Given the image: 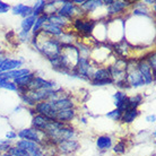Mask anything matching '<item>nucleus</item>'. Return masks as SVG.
I'll return each instance as SVG.
<instances>
[{
    "mask_svg": "<svg viewBox=\"0 0 156 156\" xmlns=\"http://www.w3.org/2000/svg\"><path fill=\"white\" fill-rule=\"evenodd\" d=\"M34 76H35V75L30 73V74L25 75V76H23V77H20V78H17V79H15L12 83H14L17 87H25V88H26V86L30 84V82L33 79Z\"/></svg>",
    "mask_w": 156,
    "mask_h": 156,
    "instance_id": "cd10ccee",
    "label": "nucleus"
},
{
    "mask_svg": "<svg viewBox=\"0 0 156 156\" xmlns=\"http://www.w3.org/2000/svg\"><path fill=\"white\" fill-rule=\"evenodd\" d=\"M121 115H122V111L119 109H115L113 111H110L106 113V117L110 118V119H112L114 121H120L121 119Z\"/></svg>",
    "mask_w": 156,
    "mask_h": 156,
    "instance_id": "72a5a7b5",
    "label": "nucleus"
},
{
    "mask_svg": "<svg viewBox=\"0 0 156 156\" xmlns=\"http://www.w3.org/2000/svg\"><path fill=\"white\" fill-rule=\"evenodd\" d=\"M32 42L35 49H37L49 60L58 58L60 55L62 44L59 42L58 39L49 35L44 31H40L39 33L34 34Z\"/></svg>",
    "mask_w": 156,
    "mask_h": 156,
    "instance_id": "f257e3e1",
    "label": "nucleus"
},
{
    "mask_svg": "<svg viewBox=\"0 0 156 156\" xmlns=\"http://www.w3.org/2000/svg\"><path fill=\"white\" fill-rule=\"evenodd\" d=\"M51 121H52V119L43 117L41 114H35V117L33 118V121H32V126H33V128L37 129V130L44 131V129L48 126V123L51 122Z\"/></svg>",
    "mask_w": 156,
    "mask_h": 156,
    "instance_id": "aec40b11",
    "label": "nucleus"
},
{
    "mask_svg": "<svg viewBox=\"0 0 156 156\" xmlns=\"http://www.w3.org/2000/svg\"><path fill=\"white\" fill-rule=\"evenodd\" d=\"M10 5L5 2V1H0V14H5L10 9Z\"/></svg>",
    "mask_w": 156,
    "mask_h": 156,
    "instance_id": "4c0bfd02",
    "label": "nucleus"
},
{
    "mask_svg": "<svg viewBox=\"0 0 156 156\" xmlns=\"http://www.w3.org/2000/svg\"><path fill=\"white\" fill-rule=\"evenodd\" d=\"M109 84H113L112 78L103 79V80H92V85L93 86H104V85H109Z\"/></svg>",
    "mask_w": 156,
    "mask_h": 156,
    "instance_id": "e433bc0d",
    "label": "nucleus"
},
{
    "mask_svg": "<svg viewBox=\"0 0 156 156\" xmlns=\"http://www.w3.org/2000/svg\"><path fill=\"white\" fill-rule=\"evenodd\" d=\"M30 73H31V71H30V69H27V68H23V69H15V70L6 71V73L0 74V78L6 79V80H9V79L15 80V79H17V78L23 77V76L30 74Z\"/></svg>",
    "mask_w": 156,
    "mask_h": 156,
    "instance_id": "f3484780",
    "label": "nucleus"
},
{
    "mask_svg": "<svg viewBox=\"0 0 156 156\" xmlns=\"http://www.w3.org/2000/svg\"><path fill=\"white\" fill-rule=\"evenodd\" d=\"M47 20H48V15H45V14H42L41 16L36 17L34 26H33V28H32V31H33V35L36 34V33H39L40 31H42L43 26H44V24L47 23Z\"/></svg>",
    "mask_w": 156,
    "mask_h": 156,
    "instance_id": "bb28decb",
    "label": "nucleus"
},
{
    "mask_svg": "<svg viewBox=\"0 0 156 156\" xmlns=\"http://www.w3.org/2000/svg\"><path fill=\"white\" fill-rule=\"evenodd\" d=\"M4 59H5V57H0V65H1V62L4 61Z\"/></svg>",
    "mask_w": 156,
    "mask_h": 156,
    "instance_id": "37998d69",
    "label": "nucleus"
},
{
    "mask_svg": "<svg viewBox=\"0 0 156 156\" xmlns=\"http://www.w3.org/2000/svg\"><path fill=\"white\" fill-rule=\"evenodd\" d=\"M1 156H12V155L8 154V153H4V154H1Z\"/></svg>",
    "mask_w": 156,
    "mask_h": 156,
    "instance_id": "79ce46f5",
    "label": "nucleus"
},
{
    "mask_svg": "<svg viewBox=\"0 0 156 156\" xmlns=\"http://www.w3.org/2000/svg\"><path fill=\"white\" fill-rule=\"evenodd\" d=\"M138 114H139L138 109H131V108H129V109H127L126 111L122 112L120 121L122 123H131L138 117Z\"/></svg>",
    "mask_w": 156,
    "mask_h": 156,
    "instance_id": "412c9836",
    "label": "nucleus"
},
{
    "mask_svg": "<svg viewBox=\"0 0 156 156\" xmlns=\"http://www.w3.org/2000/svg\"><path fill=\"white\" fill-rule=\"evenodd\" d=\"M34 109H35L37 114H41L43 117L52 119V120L55 119L57 111H55V109L53 108V105H52V103L50 101H43L40 102V103H36Z\"/></svg>",
    "mask_w": 156,
    "mask_h": 156,
    "instance_id": "0eeeda50",
    "label": "nucleus"
},
{
    "mask_svg": "<svg viewBox=\"0 0 156 156\" xmlns=\"http://www.w3.org/2000/svg\"><path fill=\"white\" fill-rule=\"evenodd\" d=\"M0 88H6V90H17V86L10 80H6V79L0 78Z\"/></svg>",
    "mask_w": 156,
    "mask_h": 156,
    "instance_id": "473e14b6",
    "label": "nucleus"
},
{
    "mask_svg": "<svg viewBox=\"0 0 156 156\" xmlns=\"http://www.w3.org/2000/svg\"><path fill=\"white\" fill-rule=\"evenodd\" d=\"M76 117V110L75 109H67V110H60L57 111V115H55V121L62 122V123H68Z\"/></svg>",
    "mask_w": 156,
    "mask_h": 156,
    "instance_id": "2eb2a0df",
    "label": "nucleus"
},
{
    "mask_svg": "<svg viewBox=\"0 0 156 156\" xmlns=\"http://www.w3.org/2000/svg\"><path fill=\"white\" fill-rule=\"evenodd\" d=\"M22 65H23V62L20 60L5 58L4 61L0 65V74L6 73V71H12V70H15V69H20V67H22Z\"/></svg>",
    "mask_w": 156,
    "mask_h": 156,
    "instance_id": "ddd939ff",
    "label": "nucleus"
},
{
    "mask_svg": "<svg viewBox=\"0 0 156 156\" xmlns=\"http://www.w3.org/2000/svg\"><path fill=\"white\" fill-rule=\"evenodd\" d=\"M20 39L23 40V41H25L26 39H28V32H20Z\"/></svg>",
    "mask_w": 156,
    "mask_h": 156,
    "instance_id": "ea45409f",
    "label": "nucleus"
},
{
    "mask_svg": "<svg viewBox=\"0 0 156 156\" xmlns=\"http://www.w3.org/2000/svg\"><path fill=\"white\" fill-rule=\"evenodd\" d=\"M8 154H10L12 156H31L30 153H27L25 149L17 147V146H10V148L8 151Z\"/></svg>",
    "mask_w": 156,
    "mask_h": 156,
    "instance_id": "2f4dec72",
    "label": "nucleus"
},
{
    "mask_svg": "<svg viewBox=\"0 0 156 156\" xmlns=\"http://www.w3.org/2000/svg\"><path fill=\"white\" fill-rule=\"evenodd\" d=\"M35 20L36 17H34V16H28V17H25L23 20V22H22V28H23L24 32H30L33 28V26H34V23H35Z\"/></svg>",
    "mask_w": 156,
    "mask_h": 156,
    "instance_id": "c85d7f7f",
    "label": "nucleus"
},
{
    "mask_svg": "<svg viewBox=\"0 0 156 156\" xmlns=\"http://www.w3.org/2000/svg\"><path fill=\"white\" fill-rule=\"evenodd\" d=\"M55 156H57V155H55Z\"/></svg>",
    "mask_w": 156,
    "mask_h": 156,
    "instance_id": "a18cd8bd",
    "label": "nucleus"
},
{
    "mask_svg": "<svg viewBox=\"0 0 156 156\" xmlns=\"http://www.w3.org/2000/svg\"><path fill=\"white\" fill-rule=\"evenodd\" d=\"M52 103L53 108L55 111H60V110H67V109H74L75 103L68 96H59L55 101H50Z\"/></svg>",
    "mask_w": 156,
    "mask_h": 156,
    "instance_id": "9b49d317",
    "label": "nucleus"
},
{
    "mask_svg": "<svg viewBox=\"0 0 156 156\" xmlns=\"http://www.w3.org/2000/svg\"><path fill=\"white\" fill-rule=\"evenodd\" d=\"M80 59V52L74 44H62L61 52L58 58L50 60L53 68L61 71L76 70Z\"/></svg>",
    "mask_w": 156,
    "mask_h": 156,
    "instance_id": "f03ea898",
    "label": "nucleus"
},
{
    "mask_svg": "<svg viewBox=\"0 0 156 156\" xmlns=\"http://www.w3.org/2000/svg\"><path fill=\"white\" fill-rule=\"evenodd\" d=\"M128 103H129V108L131 109H138V106L143 103V96L140 94H136L133 96H130L128 98Z\"/></svg>",
    "mask_w": 156,
    "mask_h": 156,
    "instance_id": "c756f323",
    "label": "nucleus"
},
{
    "mask_svg": "<svg viewBox=\"0 0 156 156\" xmlns=\"http://www.w3.org/2000/svg\"><path fill=\"white\" fill-rule=\"evenodd\" d=\"M16 146L20 147V148L25 149V151H26L27 153H30V154L42 151V146H41V145L36 144V143H33V141L24 140V139H20V140L17 141Z\"/></svg>",
    "mask_w": 156,
    "mask_h": 156,
    "instance_id": "dca6fc26",
    "label": "nucleus"
},
{
    "mask_svg": "<svg viewBox=\"0 0 156 156\" xmlns=\"http://www.w3.org/2000/svg\"><path fill=\"white\" fill-rule=\"evenodd\" d=\"M109 78H111V75L108 68L95 69V71L92 75V80H103V79H109Z\"/></svg>",
    "mask_w": 156,
    "mask_h": 156,
    "instance_id": "a878e982",
    "label": "nucleus"
},
{
    "mask_svg": "<svg viewBox=\"0 0 156 156\" xmlns=\"http://www.w3.org/2000/svg\"><path fill=\"white\" fill-rule=\"evenodd\" d=\"M114 98V105L117 106V109L121 110L122 112L129 109V103H128V96L127 94L123 92H117L113 95Z\"/></svg>",
    "mask_w": 156,
    "mask_h": 156,
    "instance_id": "4468645a",
    "label": "nucleus"
},
{
    "mask_svg": "<svg viewBox=\"0 0 156 156\" xmlns=\"http://www.w3.org/2000/svg\"><path fill=\"white\" fill-rule=\"evenodd\" d=\"M136 66H137V69L139 70V73H140L143 78H144L145 85L152 84L153 80H154L155 75L152 73V69H151V67L148 66V63L146 62L145 60H141V61H139L138 63H136Z\"/></svg>",
    "mask_w": 156,
    "mask_h": 156,
    "instance_id": "9d476101",
    "label": "nucleus"
},
{
    "mask_svg": "<svg viewBox=\"0 0 156 156\" xmlns=\"http://www.w3.org/2000/svg\"><path fill=\"white\" fill-rule=\"evenodd\" d=\"M78 148H79V144L75 139L62 141V143L57 145V151L59 153H62V154H71V153L76 152Z\"/></svg>",
    "mask_w": 156,
    "mask_h": 156,
    "instance_id": "f8f14e48",
    "label": "nucleus"
},
{
    "mask_svg": "<svg viewBox=\"0 0 156 156\" xmlns=\"http://www.w3.org/2000/svg\"><path fill=\"white\" fill-rule=\"evenodd\" d=\"M146 121H148V122H155V115H154V114H152V115L146 117Z\"/></svg>",
    "mask_w": 156,
    "mask_h": 156,
    "instance_id": "a19ab883",
    "label": "nucleus"
},
{
    "mask_svg": "<svg viewBox=\"0 0 156 156\" xmlns=\"http://www.w3.org/2000/svg\"><path fill=\"white\" fill-rule=\"evenodd\" d=\"M45 5H47V1H37L35 2L34 7H33V16L34 17H39L42 14H44V9H45Z\"/></svg>",
    "mask_w": 156,
    "mask_h": 156,
    "instance_id": "7c9ffc66",
    "label": "nucleus"
},
{
    "mask_svg": "<svg viewBox=\"0 0 156 156\" xmlns=\"http://www.w3.org/2000/svg\"><path fill=\"white\" fill-rule=\"evenodd\" d=\"M74 27L82 34H90L95 27V20L85 18L84 16L77 17L74 20Z\"/></svg>",
    "mask_w": 156,
    "mask_h": 156,
    "instance_id": "423d86ee",
    "label": "nucleus"
},
{
    "mask_svg": "<svg viewBox=\"0 0 156 156\" xmlns=\"http://www.w3.org/2000/svg\"><path fill=\"white\" fill-rule=\"evenodd\" d=\"M42 31H44L45 33H48L49 35L51 36H60L63 34V31L61 27H59L57 25H53V24H50V23H45L44 24V26H43Z\"/></svg>",
    "mask_w": 156,
    "mask_h": 156,
    "instance_id": "393cba45",
    "label": "nucleus"
},
{
    "mask_svg": "<svg viewBox=\"0 0 156 156\" xmlns=\"http://www.w3.org/2000/svg\"><path fill=\"white\" fill-rule=\"evenodd\" d=\"M145 2H147V4H155V1H145Z\"/></svg>",
    "mask_w": 156,
    "mask_h": 156,
    "instance_id": "c03bdc74",
    "label": "nucleus"
},
{
    "mask_svg": "<svg viewBox=\"0 0 156 156\" xmlns=\"http://www.w3.org/2000/svg\"><path fill=\"white\" fill-rule=\"evenodd\" d=\"M62 6L57 10V14L61 16L66 20H71V18H77L80 17L78 12L80 10V8L73 4V1H62Z\"/></svg>",
    "mask_w": 156,
    "mask_h": 156,
    "instance_id": "39448f33",
    "label": "nucleus"
},
{
    "mask_svg": "<svg viewBox=\"0 0 156 156\" xmlns=\"http://www.w3.org/2000/svg\"><path fill=\"white\" fill-rule=\"evenodd\" d=\"M12 10L14 15H20V16H23L24 18L33 15V7L27 6V5H24V4L15 5L14 7H12Z\"/></svg>",
    "mask_w": 156,
    "mask_h": 156,
    "instance_id": "6ab92c4d",
    "label": "nucleus"
},
{
    "mask_svg": "<svg viewBox=\"0 0 156 156\" xmlns=\"http://www.w3.org/2000/svg\"><path fill=\"white\" fill-rule=\"evenodd\" d=\"M126 80L128 83L129 87H140L145 85L144 78L137 69V66L133 67L128 65L127 67V71H126Z\"/></svg>",
    "mask_w": 156,
    "mask_h": 156,
    "instance_id": "20e7f679",
    "label": "nucleus"
},
{
    "mask_svg": "<svg viewBox=\"0 0 156 156\" xmlns=\"http://www.w3.org/2000/svg\"><path fill=\"white\" fill-rule=\"evenodd\" d=\"M55 84L52 82L45 80L41 77H36L34 76L30 84L26 86L27 90H53Z\"/></svg>",
    "mask_w": 156,
    "mask_h": 156,
    "instance_id": "6e6552de",
    "label": "nucleus"
},
{
    "mask_svg": "<svg viewBox=\"0 0 156 156\" xmlns=\"http://www.w3.org/2000/svg\"><path fill=\"white\" fill-rule=\"evenodd\" d=\"M68 22H69V20H66V18H63V17H61V16H59L57 12H55V14L48 15L47 23L57 25V26H59V27H61V28L66 27L67 25H68Z\"/></svg>",
    "mask_w": 156,
    "mask_h": 156,
    "instance_id": "5701e85b",
    "label": "nucleus"
},
{
    "mask_svg": "<svg viewBox=\"0 0 156 156\" xmlns=\"http://www.w3.org/2000/svg\"><path fill=\"white\" fill-rule=\"evenodd\" d=\"M17 136L20 137V139L33 141V143H36V144L41 145V146L48 141L45 133H44V131H41V130H37V129H35V128L23 129V130L18 131Z\"/></svg>",
    "mask_w": 156,
    "mask_h": 156,
    "instance_id": "7ed1b4c3",
    "label": "nucleus"
},
{
    "mask_svg": "<svg viewBox=\"0 0 156 156\" xmlns=\"http://www.w3.org/2000/svg\"><path fill=\"white\" fill-rule=\"evenodd\" d=\"M6 137H7V139L8 140H12V139H15L16 137H17V133H15V131H8L7 135H6Z\"/></svg>",
    "mask_w": 156,
    "mask_h": 156,
    "instance_id": "58836bf2",
    "label": "nucleus"
},
{
    "mask_svg": "<svg viewBox=\"0 0 156 156\" xmlns=\"http://www.w3.org/2000/svg\"><path fill=\"white\" fill-rule=\"evenodd\" d=\"M102 6H103L102 0H90V1H85L80 6V10H83L86 14H90V12H94L96 8H100Z\"/></svg>",
    "mask_w": 156,
    "mask_h": 156,
    "instance_id": "4be33fe9",
    "label": "nucleus"
},
{
    "mask_svg": "<svg viewBox=\"0 0 156 156\" xmlns=\"http://www.w3.org/2000/svg\"><path fill=\"white\" fill-rule=\"evenodd\" d=\"M75 71L79 76H84L86 78H92V75L95 71V69L90 63V59L87 58V57H80L79 62L77 65V68H76Z\"/></svg>",
    "mask_w": 156,
    "mask_h": 156,
    "instance_id": "1a4fd4ad",
    "label": "nucleus"
},
{
    "mask_svg": "<svg viewBox=\"0 0 156 156\" xmlns=\"http://www.w3.org/2000/svg\"><path fill=\"white\" fill-rule=\"evenodd\" d=\"M10 140H2L0 141V153L4 154V153H8L9 148H10Z\"/></svg>",
    "mask_w": 156,
    "mask_h": 156,
    "instance_id": "c9c22d12",
    "label": "nucleus"
},
{
    "mask_svg": "<svg viewBox=\"0 0 156 156\" xmlns=\"http://www.w3.org/2000/svg\"><path fill=\"white\" fill-rule=\"evenodd\" d=\"M129 2L128 1H112L111 4L108 6V12H109L110 15H118V14H120L125 10L126 8L129 6Z\"/></svg>",
    "mask_w": 156,
    "mask_h": 156,
    "instance_id": "a211bd4d",
    "label": "nucleus"
},
{
    "mask_svg": "<svg viewBox=\"0 0 156 156\" xmlns=\"http://www.w3.org/2000/svg\"><path fill=\"white\" fill-rule=\"evenodd\" d=\"M126 149H127V145H126V141L125 140H120L119 143H117V145L114 146V153H117V154H125L126 153Z\"/></svg>",
    "mask_w": 156,
    "mask_h": 156,
    "instance_id": "f704fd0d",
    "label": "nucleus"
},
{
    "mask_svg": "<svg viewBox=\"0 0 156 156\" xmlns=\"http://www.w3.org/2000/svg\"><path fill=\"white\" fill-rule=\"evenodd\" d=\"M96 146L100 151H108L112 147V138L110 136H100L96 139Z\"/></svg>",
    "mask_w": 156,
    "mask_h": 156,
    "instance_id": "b1692460",
    "label": "nucleus"
}]
</instances>
